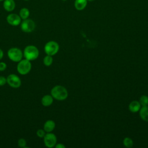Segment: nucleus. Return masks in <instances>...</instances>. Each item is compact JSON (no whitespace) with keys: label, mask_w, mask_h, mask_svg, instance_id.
Masks as SVG:
<instances>
[{"label":"nucleus","mask_w":148,"mask_h":148,"mask_svg":"<svg viewBox=\"0 0 148 148\" xmlns=\"http://www.w3.org/2000/svg\"><path fill=\"white\" fill-rule=\"evenodd\" d=\"M36 25L35 22L29 18L23 20L20 23V28L21 31L25 33H30L35 28Z\"/></svg>","instance_id":"nucleus-6"},{"label":"nucleus","mask_w":148,"mask_h":148,"mask_svg":"<svg viewBox=\"0 0 148 148\" xmlns=\"http://www.w3.org/2000/svg\"><path fill=\"white\" fill-rule=\"evenodd\" d=\"M17 144H18V146L20 147H23H23H25L26 145H27V142L25 140V139L20 138V139H19L18 140Z\"/></svg>","instance_id":"nucleus-20"},{"label":"nucleus","mask_w":148,"mask_h":148,"mask_svg":"<svg viewBox=\"0 0 148 148\" xmlns=\"http://www.w3.org/2000/svg\"><path fill=\"white\" fill-rule=\"evenodd\" d=\"M6 83H7L6 78L4 76H0V86H4Z\"/></svg>","instance_id":"nucleus-22"},{"label":"nucleus","mask_w":148,"mask_h":148,"mask_svg":"<svg viewBox=\"0 0 148 148\" xmlns=\"http://www.w3.org/2000/svg\"><path fill=\"white\" fill-rule=\"evenodd\" d=\"M7 23L12 26H17L20 24L21 18L19 14L16 13H10L6 17Z\"/></svg>","instance_id":"nucleus-9"},{"label":"nucleus","mask_w":148,"mask_h":148,"mask_svg":"<svg viewBox=\"0 0 148 148\" xmlns=\"http://www.w3.org/2000/svg\"><path fill=\"white\" fill-rule=\"evenodd\" d=\"M32 68V65L31 61L24 58L18 62L17 65V72L22 75H25L28 74Z\"/></svg>","instance_id":"nucleus-3"},{"label":"nucleus","mask_w":148,"mask_h":148,"mask_svg":"<svg viewBox=\"0 0 148 148\" xmlns=\"http://www.w3.org/2000/svg\"><path fill=\"white\" fill-rule=\"evenodd\" d=\"M87 0H75L74 2L75 8L77 10H84L87 5Z\"/></svg>","instance_id":"nucleus-13"},{"label":"nucleus","mask_w":148,"mask_h":148,"mask_svg":"<svg viewBox=\"0 0 148 148\" xmlns=\"http://www.w3.org/2000/svg\"><path fill=\"white\" fill-rule=\"evenodd\" d=\"M46 135V131L43 129H39L36 131V135L39 138H43Z\"/></svg>","instance_id":"nucleus-21"},{"label":"nucleus","mask_w":148,"mask_h":148,"mask_svg":"<svg viewBox=\"0 0 148 148\" xmlns=\"http://www.w3.org/2000/svg\"><path fill=\"white\" fill-rule=\"evenodd\" d=\"M3 56V52L2 50L0 49V60L2 58Z\"/></svg>","instance_id":"nucleus-25"},{"label":"nucleus","mask_w":148,"mask_h":148,"mask_svg":"<svg viewBox=\"0 0 148 148\" xmlns=\"http://www.w3.org/2000/svg\"><path fill=\"white\" fill-rule=\"evenodd\" d=\"M39 54L38 49L34 45L27 46L23 51L24 58L30 61L36 60Z\"/></svg>","instance_id":"nucleus-2"},{"label":"nucleus","mask_w":148,"mask_h":148,"mask_svg":"<svg viewBox=\"0 0 148 148\" xmlns=\"http://www.w3.org/2000/svg\"><path fill=\"white\" fill-rule=\"evenodd\" d=\"M123 145L127 148H131L133 146V140L129 137H125L123 139Z\"/></svg>","instance_id":"nucleus-18"},{"label":"nucleus","mask_w":148,"mask_h":148,"mask_svg":"<svg viewBox=\"0 0 148 148\" xmlns=\"http://www.w3.org/2000/svg\"><path fill=\"white\" fill-rule=\"evenodd\" d=\"M53 61V59L51 56H49V55H47L46 56L43 60V64L45 66H50Z\"/></svg>","instance_id":"nucleus-17"},{"label":"nucleus","mask_w":148,"mask_h":148,"mask_svg":"<svg viewBox=\"0 0 148 148\" xmlns=\"http://www.w3.org/2000/svg\"><path fill=\"white\" fill-rule=\"evenodd\" d=\"M139 102L142 106L148 105V97L145 95H142L139 98Z\"/></svg>","instance_id":"nucleus-19"},{"label":"nucleus","mask_w":148,"mask_h":148,"mask_svg":"<svg viewBox=\"0 0 148 148\" xmlns=\"http://www.w3.org/2000/svg\"><path fill=\"white\" fill-rule=\"evenodd\" d=\"M7 68V65L4 62H0V72L4 71Z\"/></svg>","instance_id":"nucleus-23"},{"label":"nucleus","mask_w":148,"mask_h":148,"mask_svg":"<svg viewBox=\"0 0 148 148\" xmlns=\"http://www.w3.org/2000/svg\"><path fill=\"white\" fill-rule=\"evenodd\" d=\"M3 7L6 12H12L16 8L15 1L14 0H4L3 1Z\"/></svg>","instance_id":"nucleus-10"},{"label":"nucleus","mask_w":148,"mask_h":148,"mask_svg":"<svg viewBox=\"0 0 148 148\" xmlns=\"http://www.w3.org/2000/svg\"><path fill=\"white\" fill-rule=\"evenodd\" d=\"M4 0H0V2H2V1H3Z\"/></svg>","instance_id":"nucleus-28"},{"label":"nucleus","mask_w":148,"mask_h":148,"mask_svg":"<svg viewBox=\"0 0 148 148\" xmlns=\"http://www.w3.org/2000/svg\"><path fill=\"white\" fill-rule=\"evenodd\" d=\"M139 112L140 118L145 121H148V105L142 106Z\"/></svg>","instance_id":"nucleus-15"},{"label":"nucleus","mask_w":148,"mask_h":148,"mask_svg":"<svg viewBox=\"0 0 148 148\" xmlns=\"http://www.w3.org/2000/svg\"><path fill=\"white\" fill-rule=\"evenodd\" d=\"M24 1H29V0H24Z\"/></svg>","instance_id":"nucleus-29"},{"label":"nucleus","mask_w":148,"mask_h":148,"mask_svg":"<svg viewBox=\"0 0 148 148\" xmlns=\"http://www.w3.org/2000/svg\"><path fill=\"white\" fill-rule=\"evenodd\" d=\"M53 99L51 95H45L42 98L41 103L44 106H49L53 103Z\"/></svg>","instance_id":"nucleus-14"},{"label":"nucleus","mask_w":148,"mask_h":148,"mask_svg":"<svg viewBox=\"0 0 148 148\" xmlns=\"http://www.w3.org/2000/svg\"><path fill=\"white\" fill-rule=\"evenodd\" d=\"M56 148H65V146L62 144V143H56V145H55V146Z\"/></svg>","instance_id":"nucleus-24"},{"label":"nucleus","mask_w":148,"mask_h":148,"mask_svg":"<svg viewBox=\"0 0 148 148\" xmlns=\"http://www.w3.org/2000/svg\"><path fill=\"white\" fill-rule=\"evenodd\" d=\"M94 0H87V1H89V2H92L94 1Z\"/></svg>","instance_id":"nucleus-26"},{"label":"nucleus","mask_w":148,"mask_h":148,"mask_svg":"<svg viewBox=\"0 0 148 148\" xmlns=\"http://www.w3.org/2000/svg\"><path fill=\"white\" fill-rule=\"evenodd\" d=\"M43 142L46 147H53L57 143V137L53 133L47 132L43 137Z\"/></svg>","instance_id":"nucleus-7"},{"label":"nucleus","mask_w":148,"mask_h":148,"mask_svg":"<svg viewBox=\"0 0 148 148\" xmlns=\"http://www.w3.org/2000/svg\"><path fill=\"white\" fill-rule=\"evenodd\" d=\"M59 48L60 46L57 42L54 40H50L45 44L44 50L47 55L52 56L58 53Z\"/></svg>","instance_id":"nucleus-5"},{"label":"nucleus","mask_w":148,"mask_h":148,"mask_svg":"<svg viewBox=\"0 0 148 148\" xmlns=\"http://www.w3.org/2000/svg\"><path fill=\"white\" fill-rule=\"evenodd\" d=\"M56 123L52 120H47L43 125V130L46 132H51L55 128Z\"/></svg>","instance_id":"nucleus-11"},{"label":"nucleus","mask_w":148,"mask_h":148,"mask_svg":"<svg viewBox=\"0 0 148 148\" xmlns=\"http://www.w3.org/2000/svg\"><path fill=\"white\" fill-rule=\"evenodd\" d=\"M62 1H64V2H65V1H66L67 0H62Z\"/></svg>","instance_id":"nucleus-27"},{"label":"nucleus","mask_w":148,"mask_h":148,"mask_svg":"<svg viewBox=\"0 0 148 148\" xmlns=\"http://www.w3.org/2000/svg\"><path fill=\"white\" fill-rule=\"evenodd\" d=\"M30 14V12L29 9L27 8H22L19 12V16L21 20H25L29 17Z\"/></svg>","instance_id":"nucleus-16"},{"label":"nucleus","mask_w":148,"mask_h":148,"mask_svg":"<svg viewBox=\"0 0 148 148\" xmlns=\"http://www.w3.org/2000/svg\"><path fill=\"white\" fill-rule=\"evenodd\" d=\"M50 93L53 98L58 101L65 100L68 96V92L66 88L60 85L53 87L51 90Z\"/></svg>","instance_id":"nucleus-1"},{"label":"nucleus","mask_w":148,"mask_h":148,"mask_svg":"<svg viewBox=\"0 0 148 148\" xmlns=\"http://www.w3.org/2000/svg\"><path fill=\"white\" fill-rule=\"evenodd\" d=\"M141 108V105L138 101H132L130 102L128 106L129 110L132 113H136L139 111Z\"/></svg>","instance_id":"nucleus-12"},{"label":"nucleus","mask_w":148,"mask_h":148,"mask_svg":"<svg viewBox=\"0 0 148 148\" xmlns=\"http://www.w3.org/2000/svg\"><path fill=\"white\" fill-rule=\"evenodd\" d=\"M7 83L12 88H17L20 87L21 80L20 78L15 74H10L6 77Z\"/></svg>","instance_id":"nucleus-8"},{"label":"nucleus","mask_w":148,"mask_h":148,"mask_svg":"<svg viewBox=\"0 0 148 148\" xmlns=\"http://www.w3.org/2000/svg\"><path fill=\"white\" fill-rule=\"evenodd\" d=\"M8 58L12 61L18 62L23 59V52L17 47H12L9 49L7 53Z\"/></svg>","instance_id":"nucleus-4"}]
</instances>
